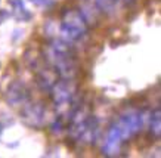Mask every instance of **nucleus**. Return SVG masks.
Here are the masks:
<instances>
[{"label": "nucleus", "instance_id": "obj_9", "mask_svg": "<svg viewBox=\"0 0 161 158\" xmlns=\"http://www.w3.org/2000/svg\"><path fill=\"white\" fill-rule=\"evenodd\" d=\"M80 15L83 16V19L86 21L87 25H95L98 24L99 21V12L96 3H93V0H83L81 2V6H80Z\"/></svg>", "mask_w": 161, "mask_h": 158}, {"label": "nucleus", "instance_id": "obj_10", "mask_svg": "<svg viewBox=\"0 0 161 158\" xmlns=\"http://www.w3.org/2000/svg\"><path fill=\"white\" fill-rule=\"evenodd\" d=\"M9 3H10V6H12V10H14L12 14H14V16L18 21L25 22V21L31 19V14H30V10L24 6L22 0H9Z\"/></svg>", "mask_w": 161, "mask_h": 158}, {"label": "nucleus", "instance_id": "obj_11", "mask_svg": "<svg viewBox=\"0 0 161 158\" xmlns=\"http://www.w3.org/2000/svg\"><path fill=\"white\" fill-rule=\"evenodd\" d=\"M95 3H96V6H98V9L101 12L107 14V15H112L120 8L121 0H95Z\"/></svg>", "mask_w": 161, "mask_h": 158}, {"label": "nucleus", "instance_id": "obj_4", "mask_svg": "<svg viewBox=\"0 0 161 158\" xmlns=\"http://www.w3.org/2000/svg\"><path fill=\"white\" fill-rule=\"evenodd\" d=\"M21 120L30 127H43L46 121V109L37 102H25L21 109Z\"/></svg>", "mask_w": 161, "mask_h": 158}, {"label": "nucleus", "instance_id": "obj_14", "mask_svg": "<svg viewBox=\"0 0 161 158\" xmlns=\"http://www.w3.org/2000/svg\"><path fill=\"white\" fill-rule=\"evenodd\" d=\"M9 12H6V10H3V9H0V24L2 22H5L8 18H9Z\"/></svg>", "mask_w": 161, "mask_h": 158}, {"label": "nucleus", "instance_id": "obj_1", "mask_svg": "<svg viewBox=\"0 0 161 158\" xmlns=\"http://www.w3.org/2000/svg\"><path fill=\"white\" fill-rule=\"evenodd\" d=\"M43 59L56 71L61 79L74 80L78 75V64L68 41L55 40L44 47Z\"/></svg>", "mask_w": 161, "mask_h": 158}, {"label": "nucleus", "instance_id": "obj_15", "mask_svg": "<svg viewBox=\"0 0 161 158\" xmlns=\"http://www.w3.org/2000/svg\"><path fill=\"white\" fill-rule=\"evenodd\" d=\"M31 2H34V3H43V2H46V0H31Z\"/></svg>", "mask_w": 161, "mask_h": 158}, {"label": "nucleus", "instance_id": "obj_5", "mask_svg": "<svg viewBox=\"0 0 161 158\" xmlns=\"http://www.w3.org/2000/svg\"><path fill=\"white\" fill-rule=\"evenodd\" d=\"M6 102L12 106H22L25 102L30 101V89L28 86L21 81V80H15L8 86L5 92Z\"/></svg>", "mask_w": 161, "mask_h": 158}, {"label": "nucleus", "instance_id": "obj_13", "mask_svg": "<svg viewBox=\"0 0 161 158\" xmlns=\"http://www.w3.org/2000/svg\"><path fill=\"white\" fill-rule=\"evenodd\" d=\"M62 128H64V123L61 120H56V121H53V123L50 124V130H52L53 133H61Z\"/></svg>", "mask_w": 161, "mask_h": 158}, {"label": "nucleus", "instance_id": "obj_6", "mask_svg": "<svg viewBox=\"0 0 161 158\" xmlns=\"http://www.w3.org/2000/svg\"><path fill=\"white\" fill-rule=\"evenodd\" d=\"M121 133L123 139L133 138L135 134H137L142 128V117L136 112H129L124 114L123 117H120L118 123L115 124Z\"/></svg>", "mask_w": 161, "mask_h": 158}, {"label": "nucleus", "instance_id": "obj_3", "mask_svg": "<svg viewBox=\"0 0 161 158\" xmlns=\"http://www.w3.org/2000/svg\"><path fill=\"white\" fill-rule=\"evenodd\" d=\"M75 92H77V84L74 80L61 79L53 84L49 95L56 106H65V105H69L73 102Z\"/></svg>", "mask_w": 161, "mask_h": 158}, {"label": "nucleus", "instance_id": "obj_12", "mask_svg": "<svg viewBox=\"0 0 161 158\" xmlns=\"http://www.w3.org/2000/svg\"><path fill=\"white\" fill-rule=\"evenodd\" d=\"M149 134L152 136V139L160 138V109H155L154 114H152L151 126H149Z\"/></svg>", "mask_w": 161, "mask_h": 158}, {"label": "nucleus", "instance_id": "obj_8", "mask_svg": "<svg viewBox=\"0 0 161 158\" xmlns=\"http://www.w3.org/2000/svg\"><path fill=\"white\" fill-rule=\"evenodd\" d=\"M124 142L120 130H118L117 126H112L108 132V138H107V142L103 145V154L108 155V157H114L120 152L121 149V145Z\"/></svg>", "mask_w": 161, "mask_h": 158}, {"label": "nucleus", "instance_id": "obj_7", "mask_svg": "<svg viewBox=\"0 0 161 158\" xmlns=\"http://www.w3.org/2000/svg\"><path fill=\"white\" fill-rule=\"evenodd\" d=\"M34 77H36V83H37V86H39L40 89L43 90V92H47V93H49L50 89L53 87V84L58 81L59 75L56 74V71H55L52 67H49L47 64H44V65H42L39 69L34 71Z\"/></svg>", "mask_w": 161, "mask_h": 158}, {"label": "nucleus", "instance_id": "obj_2", "mask_svg": "<svg viewBox=\"0 0 161 158\" xmlns=\"http://www.w3.org/2000/svg\"><path fill=\"white\" fill-rule=\"evenodd\" d=\"M87 34V24L75 9H69L62 14L61 35L65 41H77Z\"/></svg>", "mask_w": 161, "mask_h": 158}, {"label": "nucleus", "instance_id": "obj_16", "mask_svg": "<svg viewBox=\"0 0 161 158\" xmlns=\"http://www.w3.org/2000/svg\"><path fill=\"white\" fill-rule=\"evenodd\" d=\"M126 2H129V3H132V2H135V0H126Z\"/></svg>", "mask_w": 161, "mask_h": 158}]
</instances>
